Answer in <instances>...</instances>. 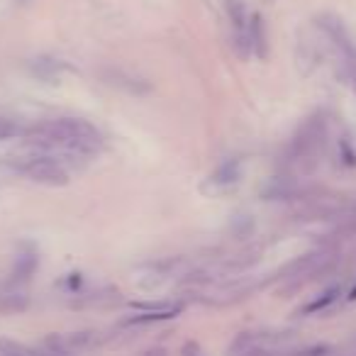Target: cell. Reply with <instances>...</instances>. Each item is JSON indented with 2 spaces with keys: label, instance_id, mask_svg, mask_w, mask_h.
Listing matches in <instances>:
<instances>
[{
  "label": "cell",
  "instance_id": "obj_7",
  "mask_svg": "<svg viewBox=\"0 0 356 356\" xmlns=\"http://www.w3.org/2000/svg\"><path fill=\"white\" fill-rule=\"evenodd\" d=\"M17 135H20V124H17L12 118L0 115V142L12 140V137H17Z\"/></svg>",
  "mask_w": 356,
  "mask_h": 356
},
{
  "label": "cell",
  "instance_id": "obj_5",
  "mask_svg": "<svg viewBox=\"0 0 356 356\" xmlns=\"http://www.w3.org/2000/svg\"><path fill=\"white\" fill-rule=\"evenodd\" d=\"M0 356H39V351L30 349L27 344L22 341H15V339H0Z\"/></svg>",
  "mask_w": 356,
  "mask_h": 356
},
{
  "label": "cell",
  "instance_id": "obj_12",
  "mask_svg": "<svg viewBox=\"0 0 356 356\" xmlns=\"http://www.w3.org/2000/svg\"><path fill=\"white\" fill-rule=\"evenodd\" d=\"M349 300H356V285H354V290H351V295H349Z\"/></svg>",
  "mask_w": 356,
  "mask_h": 356
},
{
  "label": "cell",
  "instance_id": "obj_3",
  "mask_svg": "<svg viewBox=\"0 0 356 356\" xmlns=\"http://www.w3.org/2000/svg\"><path fill=\"white\" fill-rule=\"evenodd\" d=\"M227 356H269V354H266V349L261 346V341H259L254 335H242L232 341Z\"/></svg>",
  "mask_w": 356,
  "mask_h": 356
},
{
  "label": "cell",
  "instance_id": "obj_6",
  "mask_svg": "<svg viewBox=\"0 0 356 356\" xmlns=\"http://www.w3.org/2000/svg\"><path fill=\"white\" fill-rule=\"evenodd\" d=\"M337 295H339V288H330L327 293H322L320 298L315 300V303H310L308 308H305V315H312V312H322V310L330 308V305L335 303Z\"/></svg>",
  "mask_w": 356,
  "mask_h": 356
},
{
  "label": "cell",
  "instance_id": "obj_8",
  "mask_svg": "<svg viewBox=\"0 0 356 356\" xmlns=\"http://www.w3.org/2000/svg\"><path fill=\"white\" fill-rule=\"evenodd\" d=\"M237 178V169L232 164H225L217 169V174L212 176V183H232Z\"/></svg>",
  "mask_w": 356,
  "mask_h": 356
},
{
  "label": "cell",
  "instance_id": "obj_9",
  "mask_svg": "<svg viewBox=\"0 0 356 356\" xmlns=\"http://www.w3.org/2000/svg\"><path fill=\"white\" fill-rule=\"evenodd\" d=\"M183 356H205V354H203V349L196 344V341H188L186 349H183Z\"/></svg>",
  "mask_w": 356,
  "mask_h": 356
},
{
  "label": "cell",
  "instance_id": "obj_1",
  "mask_svg": "<svg viewBox=\"0 0 356 356\" xmlns=\"http://www.w3.org/2000/svg\"><path fill=\"white\" fill-rule=\"evenodd\" d=\"M27 144L59 159H91L103 151V135L95 124L81 118H54L27 129Z\"/></svg>",
  "mask_w": 356,
  "mask_h": 356
},
{
  "label": "cell",
  "instance_id": "obj_4",
  "mask_svg": "<svg viewBox=\"0 0 356 356\" xmlns=\"http://www.w3.org/2000/svg\"><path fill=\"white\" fill-rule=\"evenodd\" d=\"M37 271V254L35 252H27V254H20V256L15 259V271H12V276H15L17 283H25V281H30V276Z\"/></svg>",
  "mask_w": 356,
  "mask_h": 356
},
{
  "label": "cell",
  "instance_id": "obj_11",
  "mask_svg": "<svg viewBox=\"0 0 356 356\" xmlns=\"http://www.w3.org/2000/svg\"><path fill=\"white\" fill-rule=\"evenodd\" d=\"M39 356H62V354H54V351H39Z\"/></svg>",
  "mask_w": 356,
  "mask_h": 356
},
{
  "label": "cell",
  "instance_id": "obj_2",
  "mask_svg": "<svg viewBox=\"0 0 356 356\" xmlns=\"http://www.w3.org/2000/svg\"><path fill=\"white\" fill-rule=\"evenodd\" d=\"M15 166L30 181L39 183V186H47V188H62L71 181L66 161L49 154V151L44 149H35V147H30V151L17 156Z\"/></svg>",
  "mask_w": 356,
  "mask_h": 356
},
{
  "label": "cell",
  "instance_id": "obj_10",
  "mask_svg": "<svg viewBox=\"0 0 356 356\" xmlns=\"http://www.w3.org/2000/svg\"><path fill=\"white\" fill-rule=\"evenodd\" d=\"M144 356H169V354H166V349H161V346H154V349L144 351Z\"/></svg>",
  "mask_w": 356,
  "mask_h": 356
}]
</instances>
